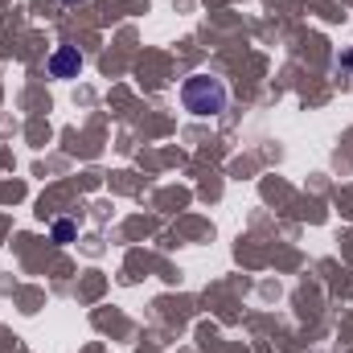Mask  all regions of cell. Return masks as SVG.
Instances as JSON below:
<instances>
[{
  "mask_svg": "<svg viewBox=\"0 0 353 353\" xmlns=\"http://www.w3.org/2000/svg\"><path fill=\"white\" fill-rule=\"evenodd\" d=\"M226 83L222 79H210V74H193V79H185V87H181V103H185V111L189 115H197V119H205V115H222L226 111Z\"/></svg>",
  "mask_w": 353,
  "mask_h": 353,
  "instance_id": "cell-1",
  "label": "cell"
},
{
  "mask_svg": "<svg viewBox=\"0 0 353 353\" xmlns=\"http://www.w3.org/2000/svg\"><path fill=\"white\" fill-rule=\"evenodd\" d=\"M50 74H54V79H79V74H83V54H79V46H58V50L50 54Z\"/></svg>",
  "mask_w": 353,
  "mask_h": 353,
  "instance_id": "cell-2",
  "label": "cell"
},
{
  "mask_svg": "<svg viewBox=\"0 0 353 353\" xmlns=\"http://www.w3.org/2000/svg\"><path fill=\"white\" fill-rule=\"evenodd\" d=\"M54 239H58V243H70V239H74V226H70V222H58V226H54Z\"/></svg>",
  "mask_w": 353,
  "mask_h": 353,
  "instance_id": "cell-3",
  "label": "cell"
},
{
  "mask_svg": "<svg viewBox=\"0 0 353 353\" xmlns=\"http://www.w3.org/2000/svg\"><path fill=\"white\" fill-rule=\"evenodd\" d=\"M66 4H74V0H66Z\"/></svg>",
  "mask_w": 353,
  "mask_h": 353,
  "instance_id": "cell-4",
  "label": "cell"
}]
</instances>
